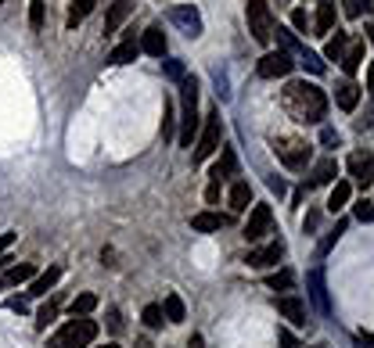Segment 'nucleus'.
I'll return each mask as SVG.
<instances>
[{"label":"nucleus","mask_w":374,"mask_h":348,"mask_svg":"<svg viewBox=\"0 0 374 348\" xmlns=\"http://www.w3.org/2000/svg\"><path fill=\"white\" fill-rule=\"evenodd\" d=\"M281 108L292 115L295 123H320L328 115V97H324V90L320 86H313V83H288L285 90H281Z\"/></svg>","instance_id":"nucleus-1"},{"label":"nucleus","mask_w":374,"mask_h":348,"mask_svg":"<svg viewBox=\"0 0 374 348\" xmlns=\"http://www.w3.org/2000/svg\"><path fill=\"white\" fill-rule=\"evenodd\" d=\"M97 337V323L87 316H72V323H65L55 337L47 341V348H90Z\"/></svg>","instance_id":"nucleus-2"},{"label":"nucleus","mask_w":374,"mask_h":348,"mask_svg":"<svg viewBox=\"0 0 374 348\" xmlns=\"http://www.w3.org/2000/svg\"><path fill=\"white\" fill-rule=\"evenodd\" d=\"M180 104H184V119H180V144L191 147L194 133H198V83L191 76H184L180 83Z\"/></svg>","instance_id":"nucleus-3"},{"label":"nucleus","mask_w":374,"mask_h":348,"mask_svg":"<svg viewBox=\"0 0 374 348\" xmlns=\"http://www.w3.org/2000/svg\"><path fill=\"white\" fill-rule=\"evenodd\" d=\"M245 15H248V33L255 43H270L274 40V11L266 0H245Z\"/></svg>","instance_id":"nucleus-4"},{"label":"nucleus","mask_w":374,"mask_h":348,"mask_svg":"<svg viewBox=\"0 0 374 348\" xmlns=\"http://www.w3.org/2000/svg\"><path fill=\"white\" fill-rule=\"evenodd\" d=\"M270 226H274V212H270V205H252L248 223H245V230H241V237H245L248 245H255V241H263L266 234H270Z\"/></svg>","instance_id":"nucleus-5"},{"label":"nucleus","mask_w":374,"mask_h":348,"mask_svg":"<svg viewBox=\"0 0 374 348\" xmlns=\"http://www.w3.org/2000/svg\"><path fill=\"white\" fill-rule=\"evenodd\" d=\"M220 108L216 111H209L205 115V130H202V137H198V144H194V162H205L212 151L220 147Z\"/></svg>","instance_id":"nucleus-6"},{"label":"nucleus","mask_w":374,"mask_h":348,"mask_svg":"<svg viewBox=\"0 0 374 348\" xmlns=\"http://www.w3.org/2000/svg\"><path fill=\"white\" fill-rule=\"evenodd\" d=\"M274 151L288 169H306V162H309V144L299 140V137H277Z\"/></svg>","instance_id":"nucleus-7"},{"label":"nucleus","mask_w":374,"mask_h":348,"mask_svg":"<svg viewBox=\"0 0 374 348\" xmlns=\"http://www.w3.org/2000/svg\"><path fill=\"white\" fill-rule=\"evenodd\" d=\"M292 69H295V62H292V54H285V50H270V54H263V62H259V76L263 79H281Z\"/></svg>","instance_id":"nucleus-8"},{"label":"nucleus","mask_w":374,"mask_h":348,"mask_svg":"<svg viewBox=\"0 0 374 348\" xmlns=\"http://www.w3.org/2000/svg\"><path fill=\"white\" fill-rule=\"evenodd\" d=\"M346 165H349V176L356 180L360 191H367V187L374 184V158H370L367 151H353Z\"/></svg>","instance_id":"nucleus-9"},{"label":"nucleus","mask_w":374,"mask_h":348,"mask_svg":"<svg viewBox=\"0 0 374 348\" xmlns=\"http://www.w3.org/2000/svg\"><path fill=\"white\" fill-rule=\"evenodd\" d=\"M170 22L180 26L191 40L202 36V15H198V8H191V4H177V8H170Z\"/></svg>","instance_id":"nucleus-10"},{"label":"nucleus","mask_w":374,"mask_h":348,"mask_svg":"<svg viewBox=\"0 0 374 348\" xmlns=\"http://www.w3.org/2000/svg\"><path fill=\"white\" fill-rule=\"evenodd\" d=\"M306 284H309V298H313V305L324 313V316H331V298H328V287H324V266H313L309 276H306Z\"/></svg>","instance_id":"nucleus-11"},{"label":"nucleus","mask_w":374,"mask_h":348,"mask_svg":"<svg viewBox=\"0 0 374 348\" xmlns=\"http://www.w3.org/2000/svg\"><path fill=\"white\" fill-rule=\"evenodd\" d=\"M281 255H285V241L277 237L274 245H266V248H259V252H248V255H245V266H252V269H266V266H277Z\"/></svg>","instance_id":"nucleus-12"},{"label":"nucleus","mask_w":374,"mask_h":348,"mask_svg":"<svg viewBox=\"0 0 374 348\" xmlns=\"http://www.w3.org/2000/svg\"><path fill=\"white\" fill-rule=\"evenodd\" d=\"M277 313L292 323V327H306V302L295 295H281L277 298Z\"/></svg>","instance_id":"nucleus-13"},{"label":"nucleus","mask_w":374,"mask_h":348,"mask_svg":"<svg viewBox=\"0 0 374 348\" xmlns=\"http://www.w3.org/2000/svg\"><path fill=\"white\" fill-rule=\"evenodd\" d=\"M335 104H339L342 111H353V108L360 104V86H356L353 79H342V83L335 86Z\"/></svg>","instance_id":"nucleus-14"},{"label":"nucleus","mask_w":374,"mask_h":348,"mask_svg":"<svg viewBox=\"0 0 374 348\" xmlns=\"http://www.w3.org/2000/svg\"><path fill=\"white\" fill-rule=\"evenodd\" d=\"M133 4H137V0H116V4L109 8V22H104V29H109V33H119V26L133 15Z\"/></svg>","instance_id":"nucleus-15"},{"label":"nucleus","mask_w":374,"mask_h":348,"mask_svg":"<svg viewBox=\"0 0 374 348\" xmlns=\"http://www.w3.org/2000/svg\"><path fill=\"white\" fill-rule=\"evenodd\" d=\"M58 280H62V266H50V269H43L40 276H33V284H29V295H36V298H40V295H47V291H50V287H55Z\"/></svg>","instance_id":"nucleus-16"},{"label":"nucleus","mask_w":374,"mask_h":348,"mask_svg":"<svg viewBox=\"0 0 374 348\" xmlns=\"http://www.w3.org/2000/svg\"><path fill=\"white\" fill-rule=\"evenodd\" d=\"M234 172H238V158H234V151H231V147H224V158H220L216 165H212L209 176H212V184H224L227 176H234Z\"/></svg>","instance_id":"nucleus-17"},{"label":"nucleus","mask_w":374,"mask_h":348,"mask_svg":"<svg viewBox=\"0 0 374 348\" xmlns=\"http://www.w3.org/2000/svg\"><path fill=\"white\" fill-rule=\"evenodd\" d=\"M224 215H216V212H198V215H191V230H198V234H216V230H224Z\"/></svg>","instance_id":"nucleus-18"},{"label":"nucleus","mask_w":374,"mask_h":348,"mask_svg":"<svg viewBox=\"0 0 374 348\" xmlns=\"http://www.w3.org/2000/svg\"><path fill=\"white\" fill-rule=\"evenodd\" d=\"M141 50L144 54H151V57H163L166 54V36H163V29H144V40H141Z\"/></svg>","instance_id":"nucleus-19"},{"label":"nucleus","mask_w":374,"mask_h":348,"mask_svg":"<svg viewBox=\"0 0 374 348\" xmlns=\"http://www.w3.org/2000/svg\"><path fill=\"white\" fill-rule=\"evenodd\" d=\"M335 172H339L335 158H324V162H317V165H313V172H309V187H320V184H331V180H335Z\"/></svg>","instance_id":"nucleus-20"},{"label":"nucleus","mask_w":374,"mask_h":348,"mask_svg":"<svg viewBox=\"0 0 374 348\" xmlns=\"http://www.w3.org/2000/svg\"><path fill=\"white\" fill-rule=\"evenodd\" d=\"M163 316H166L170 323H184V320H187V309H184V298L170 291V295L163 298Z\"/></svg>","instance_id":"nucleus-21"},{"label":"nucleus","mask_w":374,"mask_h":348,"mask_svg":"<svg viewBox=\"0 0 374 348\" xmlns=\"http://www.w3.org/2000/svg\"><path fill=\"white\" fill-rule=\"evenodd\" d=\"M137 54H141V43L126 40V43H119V47H116V50L109 54V65H130Z\"/></svg>","instance_id":"nucleus-22"},{"label":"nucleus","mask_w":374,"mask_h":348,"mask_svg":"<svg viewBox=\"0 0 374 348\" xmlns=\"http://www.w3.org/2000/svg\"><path fill=\"white\" fill-rule=\"evenodd\" d=\"M227 201H231V212H245L248 201H252V187H248L245 180H238V184L231 187V198H227Z\"/></svg>","instance_id":"nucleus-23"},{"label":"nucleus","mask_w":374,"mask_h":348,"mask_svg":"<svg viewBox=\"0 0 374 348\" xmlns=\"http://www.w3.org/2000/svg\"><path fill=\"white\" fill-rule=\"evenodd\" d=\"M94 4H97V0H69V18H65V22H69V29H76V26H79V22L94 11Z\"/></svg>","instance_id":"nucleus-24"},{"label":"nucleus","mask_w":374,"mask_h":348,"mask_svg":"<svg viewBox=\"0 0 374 348\" xmlns=\"http://www.w3.org/2000/svg\"><path fill=\"white\" fill-rule=\"evenodd\" d=\"M360 65H363V40H353V43H349V50L342 54V69L353 76Z\"/></svg>","instance_id":"nucleus-25"},{"label":"nucleus","mask_w":374,"mask_h":348,"mask_svg":"<svg viewBox=\"0 0 374 348\" xmlns=\"http://www.w3.org/2000/svg\"><path fill=\"white\" fill-rule=\"evenodd\" d=\"M313 29H317L320 36L335 29V4H328V0H324V4L317 8V22H313Z\"/></svg>","instance_id":"nucleus-26"},{"label":"nucleus","mask_w":374,"mask_h":348,"mask_svg":"<svg viewBox=\"0 0 374 348\" xmlns=\"http://www.w3.org/2000/svg\"><path fill=\"white\" fill-rule=\"evenodd\" d=\"M349 198H353V187L342 180V184H335V191H331V198H328V212L335 215V212H342L346 205H349Z\"/></svg>","instance_id":"nucleus-27"},{"label":"nucleus","mask_w":374,"mask_h":348,"mask_svg":"<svg viewBox=\"0 0 374 348\" xmlns=\"http://www.w3.org/2000/svg\"><path fill=\"white\" fill-rule=\"evenodd\" d=\"M346 47H349V33H335V36L328 40V47H324V57H328V62H342Z\"/></svg>","instance_id":"nucleus-28"},{"label":"nucleus","mask_w":374,"mask_h":348,"mask_svg":"<svg viewBox=\"0 0 374 348\" xmlns=\"http://www.w3.org/2000/svg\"><path fill=\"white\" fill-rule=\"evenodd\" d=\"M295 57H299V65H306L313 76H324V57H320V54H313V50H306V47H302Z\"/></svg>","instance_id":"nucleus-29"},{"label":"nucleus","mask_w":374,"mask_h":348,"mask_svg":"<svg viewBox=\"0 0 374 348\" xmlns=\"http://www.w3.org/2000/svg\"><path fill=\"white\" fill-rule=\"evenodd\" d=\"M94 309H97V295H90V291H87V295H76L72 305H69L72 316H87V313H94Z\"/></svg>","instance_id":"nucleus-30"},{"label":"nucleus","mask_w":374,"mask_h":348,"mask_svg":"<svg viewBox=\"0 0 374 348\" xmlns=\"http://www.w3.org/2000/svg\"><path fill=\"white\" fill-rule=\"evenodd\" d=\"M342 234H346V219H342V223H335V230H331V234H328L324 241H320V245H317V259H324V255H328V252L335 248V241H339Z\"/></svg>","instance_id":"nucleus-31"},{"label":"nucleus","mask_w":374,"mask_h":348,"mask_svg":"<svg viewBox=\"0 0 374 348\" xmlns=\"http://www.w3.org/2000/svg\"><path fill=\"white\" fill-rule=\"evenodd\" d=\"M33 276H36V269H33L29 262H22V266H11V269H8L4 284H26V280H33Z\"/></svg>","instance_id":"nucleus-32"},{"label":"nucleus","mask_w":374,"mask_h":348,"mask_svg":"<svg viewBox=\"0 0 374 348\" xmlns=\"http://www.w3.org/2000/svg\"><path fill=\"white\" fill-rule=\"evenodd\" d=\"M266 284H270V291H288V287L295 284V273L292 269H281L274 276H266Z\"/></svg>","instance_id":"nucleus-33"},{"label":"nucleus","mask_w":374,"mask_h":348,"mask_svg":"<svg viewBox=\"0 0 374 348\" xmlns=\"http://www.w3.org/2000/svg\"><path fill=\"white\" fill-rule=\"evenodd\" d=\"M55 316H58V302L50 298V302L36 313V327H40V330H43V327H50V323H55Z\"/></svg>","instance_id":"nucleus-34"},{"label":"nucleus","mask_w":374,"mask_h":348,"mask_svg":"<svg viewBox=\"0 0 374 348\" xmlns=\"http://www.w3.org/2000/svg\"><path fill=\"white\" fill-rule=\"evenodd\" d=\"M141 320H144V327H151V330L163 327V320H166V316H163V305H144Z\"/></svg>","instance_id":"nucleus-35"},{"label":"nucleus","mask_w":374,"mask_h":348,"mask_svg":"<svg viewBox=\"0 0 374 348\" xmlns=\"http://www.w3.org/2000/svg\"><path fill=\"white\" fill-rule=\"evenodd\" d=\"M173 123H177V115H173V101H170V104L163 108V140H173V137H177Z\"/></svg>","instance_id":"nucleus-36"},{"label":"nucleus","mask_w":374,"mask_h":348,"mask_svg":"<svg viewBox=\"0 0 374 348\" xmlns=\"http://www.w3.org/2000/svg\"><path fill=\"white\" fill-rule=\"evenodd\" d=\"M342 4H346V15H349V18L370 15V0H342Z\"/></svg>","instance_id":"nucleus-37"},{"label":"nucleus","mask_w":374,"mask_h":348,"mask_svg":"<svg viewBox=\"0 0 374 348\" xmlns=\"http://www.w3.org/2000/svg\"><path fill=\"white\" fill-rule=\"evenodd\" d=\"M163 69H166V76H170L173 83H184V76H187L184 62H177V57H170V62H163Z\"/></svg>","instance_id":"nucleus-38"},{"label":"nucleus","mask_w":374,"mask_h":348,"mask_svg":"<svg viewBox=\"0 0 374 348\" xmlns=\"http://www.w3.org/2000/svg\"><path fill=\"white\" fill-rule=\"evenodd\" d=\"M29 26L36 33L43 29V0H29Z\"/></svg>","instance_id":"nucleus-39"},{"label":"nucleus","mask_w":374,"mask_h":348,"mask_svg":"<svg viewBox=\"0 0 374 348\" xmlns=\"http://www.w3.org/2000/svg\"><path fill=\"white\" fill-rule=\"evenodd\" d=\"M353 212H356V219H360V223H374V201H356V205H353Z\"/></svg>","instance_id":"nucleus-40"},{"label":"nucleus","mask_w":374,"mask_h":348,"mask_svg":"<svg viewBox=\"0 0 374 348\" xmlns=\"http://www.w3.org/2000/svg\"><path fill=\"white\" fill-rule=\"evenodd\" d=\"M292 26H295L299 33H309V26H313V22H309V15H306L302 8H295V11H292Z\"/></svg>","instance_id":"nucleus-41"},{"label":"nucleus","mask_w":374,"mask_h":348,"mask_svg":"<svg viewBox=\"0 0 374 348\" xmlns=\"http://www.w3.org/2000/svg\"><path fill=\"white\" fill-rule=\"evenodd\" d=\"M212 79H216V86H220V90H216V94H220V101H231V90H227V76H224V72L216 69V72H212Z\"/></svg>","instance_id":"nucleus-42"},{"label":"nucleus","mask_w":374,"mask_h":348,"mask_svg":"<svg viewBox=\"0 0 374 348\" xmlns=\"http://www.w3.org/2000/svg\"><path fill=\"white\" fill-rule=\"evenodd\" d=\"M320 144H324V147H339V133L331 126H324V130H320Z\"/></svg>","instance_id":"nucleus-43"},{"label":"nucleus","mask_w":374,"mask_h":348,"mask_svg":"<svg viewBox=\"0 0 374 348\" xmlns=\"http://www.w3.org/2000/svg\"><path fill=\"white\" fill-rule=\"evenodd\" d=\"M8 309L22 316V313H29V302H26V298H8Z\"/></svg>","instance_id":"nucleus-44"},{"label":"nucleus","mask_w":374,"mask_h":348,"mask_svg":"<svg viewBox=\"0 0 374 348\" xmlns=\"http://www.w3.org/2000/svg\"><path fill=\"white\" fill-rule=\"evenodd\" d=\"M317 223H320V212H309V215H306V234H313Z\"/></svg>","instance_id":"nucleus-45"},{"label":"nucleus","mask_w":374,"mask_h":348,"mask_svg":"<svg viewBox=\"0 0 374 348\" xmlns=\"http://www.w3.org/2000/svg\"><path fill=\"white\" fill-rule=\"evenodd\" d=\"M109 327H112V330H123V320H119L116 309H109Z\"/></svg>","instance_id":"nucleus-46"},{"label":"nucleus","mask_w":374,"mask_h":348,"mask_svg":"<svg viewBox=\"0 0 374 348\" xmlns=\"http://www.w3.org/2000/svg\"><path fill=\"white\" fill-rule=\"evenodd\" d=\"M205 198H209V201H216V198H220V184H209V191H205Z\"/></svg>","instance_id":"nucleus-47"},{"label":"nucleus","mask_w":374,"mask_h":348,"mask_svg":"<svg viewBox=\"0 0 374 348\" xmlns=\"http://www.w3.org/2000/svg\"><path fill=\"white\" fill-rule=\"evenodd\" d=\"M11 241H15V234H0V252H4V248H8Z\"/></svg>","instance_id":"nucleus-48"},{"label":"nucleus","mask_w":374,"mask_h":348,"mask_svg":"<svg viewBox=\"0 0 374 348\" xmlns=\"http://www.w3.org/2000/svg\"><path fill=\"white\" fill-rule=\"evenodd\" d=\"M360 344H370L374 348V334H360Z\"/></svg>","instance_id":"nucleus-49"},{"label":"nucleus","mask_w":374,"mask_h":348,"mask_svg":"<svg viewBox=\"0 0 374 348\" xmlns=\"http://www.w3.org/2000/svg\"><path fill=\"white\" fill-rule=\"evenodd\" d=\"M367 86H370V90H374V65H370V69H367Z\"/></svg>","instance_id":"nucleus-50"},{"label":"nucleus","mask_w":374,"mask_h":348,"mask_svg":"<svg viewBox=\"0 0 374 348\" xmlns=\"http://www.w3.org/2000/svg\"><path fill=\"white\" fill-rule=\"evenodd\" d=\"M367 40H370V43H374V18H370V22H367Z\"/></svg>","instance_id":"nucleus-51"},{"label":"nucleus","mask_w":374,"mask_h":348,"mask_svg":"<svg viewBox=\"0 0 374 348\" xmlns=\"http://www.w3.org/2000/svg\"><path fill=\"white\" fill-rule=\"evenodd\" d=\"M191 348H202V337H198V334L191 337Z\"/></svg>","instance_id":"nucleus-52"},{"label":"nucleus","mask_w":374,"mask_h":348,"mask_svg":"<svg viewBox=\"0 0 374 348\" xmlns=\"http://www.w3.org/2000/svg\"><path fill=\"white\" fill-rule=\"evenodd\" d=\"M101 348H119V344H116V341H109V344H101Z\"/></svg>","instance_id":"nucleus-53"},{"label":"nucleus","mask_w":374,"mask_h":348,"mask_svg":"<svg viewBox=\"0 0 374 348\" xmlns=\"http://www.w3.org/2000/svg\"><path fill=\"white\" fill-rule=\"evenodd\" d=\"M0 4H4V0H0Z\"/></svg>","instance_id":"nucleus-54"}]
</instances>
